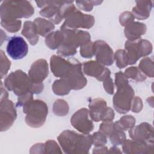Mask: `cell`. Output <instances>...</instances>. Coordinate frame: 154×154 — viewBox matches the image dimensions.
Masks as SVG:
<instances>
[{
    "mask_svg": "<svg viewBox=\"0 0 154 154\" xmlns=\"http://www.w3.org/2000/svg\"><path fill=\"white\" fill-rule=\"evenodd\" d=\"M34 9L28 1H5L1 5V21H10L16 18L29 17Z\"/></svg>",
    "mask_w": 154,
    "mask_h": 154,
    "instance_id": "6da1fadb",
    "label": "cell"
},
{
    "mask_svg": "<svg viewBox=\"0 0 154 154\" xmlns=\"http://www.w3.org/2000/svg\"><path fill=\"white\" fill-rule=\"evenodd\" d=\"M23 112L27 114L25 120L29 126L38 127L45 122L48 108L42 100H33L25 104Z\"/></svg>",
    "mask_w": 154,
    "mask_h": 154,
    "instance_id": "7a4b0ae2",
    "label": "cell"
},
{
    "mask_svg": "<svg viewBox=\"0 0 154 154\" xmlns=\"http://www.w3.org/2000/svg\"><path fill=\"white\" fill-rule=\"evenodd\" d=\"M118 90L113 98V104L117 112L123 114L127 112L131 107V100L134 96V91L128 80L116 82Z\"/></svg>",
    "mask_w": 154,
    "mask_h": 154,
    "instance_id": "3957f363",
    "label": "cell"
},
{
    "mask_svg": "<svg viewBox=\"0 0 154 154\" xmlns=\"http://www.w3.org/2000/svg\"><path fill=\"white\" fill-rule=\"evenodd\" d=\"M31 79L21 70H17L10 74L4 81V85L9 90H13L16 94L22 96L25 94L32 91V85Z\"/></svg>",
    "mask_w": 154,
    "mask_h": 154,
    "instance_id": "277c9868",
    "label": "cell"
},
{
    "mask_svg": "<svg viewBox=\"0 0 154 154\" xmlns=\"http://www.w3.org/2000/svg\"><path fill=\"white\" fill-rule=\"evenodd\" d=\"M94 21L93 16L83 14L75 9L67 16L65 22L61 26V28H66V26L72 28L73 29L79 27L89 28L93 25Z\"/></svg>",
    "mask_w": 154,
    "mask_h": 154,
    "instance_id": "5b68a950",
    "label": "cell"
},
{
    "mask_svg": "<svg viewBox=\"0 0 154 154\" xmlns=\"http://www.w3.org/2000/svg\"><path fill=\"white\" fill-rule=\"evenodd\" d=\"M6 50L11 58L14 60H20L26 55L28 48L26 42L22 37L13 36L8 42Z\"/></svg>",
    "mask_w": 154,
    "mask_h": 154,
    "instance_id": "8992f818",
    "label": "cell"
},
{
    "mask_svg": "<svg viewBox=\"0 0 154 154\" xmlns=\"http://www.w3.org/2000/svg\"><path fill=\"white\" fill-rule=\"evenodd\" d=\"M16 117V109L11 100L5 99L1 102V131H6L13 124Z\"/></svg>",
    "mask_w": 154,
    "mask_h": 154,
    "instance_id": "52a82bcc",
    "label": "cell"
},
{
    "mask_svg": "<svg viewBox=\"0 0 154 154\" xmlns=\"http://www.w3.org/2000/svg\"><path fill=\"white\" fill-rule=\"evenodd\" d=\"M71 123L76 129L85 134L93 129V125L88 117V109L85 108L79 110L72 117Z\"/></svg>",
    "mask_w": 154,
    "mask_h": 154,
    "instance_id": "ba28073f",
    "label": "cell"
},
{
    "mask_svg": "<svg viewBox=\"0 0 154 154\" xmlns=\"http://www.w3.org/2000/svg\"><path fill=\"white\" fill-rule=\"evenodd\" d=\"M94 54L98 63L109 66L113 63L112 51L109 46L103 41H97L93 45Z\"/></svg>",
    "mask_w": 154,
    "mask_h": 154,
    "instance_id": "9c48e42d",
    "label": "cell"
},
{
    "mask_svg": "<svg viewBox=\"0 0 154 154\" xmlns=\"http://www.w3.org/2000/svg\"><path fill=\"white\" fill-rule=\"evenodd\" d=\"M48 66L45 60H39L34 62L29 71L30 79L33 84L42 83L48 74Z\"/></svg>",
    "mask_w": 154,
    "mask_h": 154,
    "instance_id": "30bf717a",
    "label": "cell"
},
{
    "mask_svg": "<svg viewBox=\"0 0 154 154\" xmlns=\"http://www.w3.org/2000/svg\"><path fill=\"white\" fill-rule=\"evenodd\" d=\"M51 66L52 73L56 76L66 78L73 67V63L71 64L61 57L54 55L51 59Z\"/></svg>",
    "mask_w": 154,
    "mask_h": 154,
    "instance_id": "8fae6325",
    "label": "cell"
},
{
    "mask_svg": "<svg viewBox=\"0 0 154 154\" xmlns=\"http://www.w3.org/2000/svg\"><path fill=\"white\" fill-rule=\"evenodd\" d=\"M99 63L93 61L85 62L84 64V73L88 75L94 76L99 81L105 80L109 77L110 72Z\"/></svg>",
    "mask_w": 154,
    "mask_h": 154,
    "instance_id": "7c38bea8",
    "label": "cell"
},
{
    "mask_svg": "<svg viewBox=\"0 0 154 154\" xmlns=\"http://www.w3.org/2000/svg\"><path fill=\"white\" fill-rule=\"evenodd\" d=\"M106 103L102 99H95L91 102L89 105L91 110V117L94 121H99L103 120V121H107L106 114L110 111L111 108H108V110L105 109Z\"/></svg>",
    "mask_w": 154,
    "mask_h": 154,
    "instance_id": "4fadbf2b",
    "label": "cell"
},
{
    "mask_svg": "<svg viewBox=\"0 0 154 154\" xmlns=\"http://www.w3.org/2000/svg\"><path fill=\"white\" fill-rule=\"evenodd\" d=\"M137 5L132 9L134 16L140 20L147 18L152 8V1H137Z\"/></svg>",
    "mask_w": 154,
    "mask_h": 154,
    "instance_id": "5bb4252c",
    "label": "cell"
},
{
    "mask_svg": "<svg viewBox=\"0 0 154 154\" xmlns=\"http://www.w3.org/2000/svg\"><path fill=\"white\" fill-rule=\"evenodd\" d=\"M126 25L127 26L125 29V33L129 39H138V37L141 35L143 34L146 31V28L138 29L139 28L145 26L143 23L138 22H129Z\"/></svg>",
    "mask_w": 154,
    "mask_h": 154,
    "instance_id": "9a60e30c",
    "label": "cell"
},
{
    "mask_svg": "<svg viewBox=\"0 0 154 154\" xmlns=\"http://www.w3.org/2000/svg\"><path fill=\"white\" fill-rule=\"evenodd\" d=\"M22 34L27 38L31 45H35L38 39L34 23L31 21L25 22Z\"/></svg>",
    "mask_w": 154,
    "mask_h": 154,
    "instance_id": "2e32d148",
    "label": "cell"
},
{
    "mask_svg": "<svg viewBox=\"0 0 154 154\" xmlns=\"http://www.w3.org/2000/svg\"><path fill=\"white\" fill-rule=\"evenodd\" d=\"M33 23L35 26L36 32L40 34L41 35L42 34L43 29V28H44L45 35L54 28V25L52 23L44 19L36 18Z\"/></svg>",
    "mask_w": 154,
    "mask_h": 154,
    "instance_id": "e0dca14e",
    "label": "cell"
},
{
    "mask_svg": "<svg viewBox=\"0 0 154 154\" xmlns=\"http://www.w3.org/2000/svg\"><path fill=\"white\" fill-rule=\"evenodd\" d=\"M115 58L117 60V65L119 68H123L129 64L127 54L123 50H119L116 52Z\"/></svg>",
    "mask_w": 154,
    "mask_h": 154,
    "instance_id": "ac0fdd59",
    "label": "cell"
},
{
    "mask_svg": "<svg viewBox=\"0 0 154 154\" xmlns=\"http://www.w3.org/2000/svg\"><path fill=\"white\" fill-rule=\"evenodd\" d=\"M1 26L9 32L17 31L21 26L20 20H10V21H1Z\"/></svg>",
    "mask_w": 154,
    "mask_h": 154,
    "instance_id": "d6986e66",
    "label": "cell"
},
{
    "mask_svg": "<svg viewBox=\"0 0 154 154\" xmlns=\"http://www.w3.org/2000/svg\"><path fill=\"white\" fill-rule=\"evenodd\" d=\"M96 1H76V3L79 8H81L84 11H90L92 10L93 6V5H94V3H96Z\"/></svg>",
    "mask_w": 154,
    "mask_h": 154,
    "instance_id": "ffe728a7",
    "label": "cell"
},
{
    "mask_svg": "<svg viewBox=\"0 0 154 154\" xmlns=\"http://www.w3.org/2000/svg\"><path fill=\"white\" fill-rule=\"evenodd\" d=\"M104 87L105 90L109 93V94H112L113 93V85H112V79H110L109 77L106 78L104 82Z\"/></svg>",
    "mask_w": 154,
    "mask_h": 154,
    "instance_id": "44dd1931",
    "label": "cell"
}]
</instances>
